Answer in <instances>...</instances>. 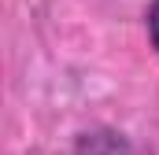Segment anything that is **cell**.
<instances>
[{"mask_svg": "<svg viewBox=\"0 0 159 155\" xmlns=\"http://www.w3.org/2000/svg\"><path fill=\"white\" fill-rule=\"evenodd\" d=\"M148 33H152V44L159 52V0H152V7H148Z\"/></svg>", "mask_w": 159, "mask_h": 155, "instance_id": "cell-1", "label": "cell"}]
</instances>
